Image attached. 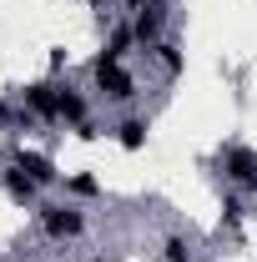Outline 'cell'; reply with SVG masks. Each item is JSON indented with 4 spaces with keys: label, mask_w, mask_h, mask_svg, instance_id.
Here are the masks:
<instances>
[{
    "label": "cell",
    "mask_w": 257,
    "mask_h": 262,
    "mask_svg": "<svg viewBox=\"0 0 257 262\" xmlns=\"http://www.w3.org/2000/svg\"><path fill=\"white\" fill-rule=\"evenodd\" d=\"M91 81H96V91H101V96H106V101H116V106L136 101V76H131V71L116 61V56H106V51H101L96 61H91Z\"/></svg>",
    "instance_id": "1"
},
{
    "label": "cell",
    "mask_w": 257,
    "mask_h": 262,
    "mask_svg": "<svg viewBox=\"0 0 257 262\" xmlns=\"http://www.w3.org/2000/svg\"><path fill=\"white\" fill-rule=\"evenodd\" d=\"M20 106L31 116H40V121H61V86L56 81H31L20 91Z\"/></svg>",
    "instance_id": "2"
},
{
    "label": "cell",
    "mask_w": 257,
    "mask_h": 262,
    "mask_svg": "<svg viewBox=\"0 0 257 262\" xmlns=\"http://www.w3.org/2000/svg\"><path fill=\"white\" fill-rule=\"evenodd\" d=\"M222 166H227V182L237 192H257V151H247V146H222Z\"/></svg>",
    "instance_id": "3"
},
{
    "label": "cell",
    "mask_w": 257,
    "mask_h": 262,
    "mask_svg": "<svg viewBox=\"0 0 257 262\" xmlns=\"http://www.w3.org/2000/svg\"><path fill=\"white\" fill-rule=\"evenodd\" d=\"M40 227H46V237H56V242H71V237L86 232V217L76 207H40Z\"/></svg>",
    "instance_id": "4"
},
{
    "label": "cell",
    "mask_w": 257,
    "mask_h": 262,
    "mask_svg": "<svg viewBox=\"0 0 257 262\" xmlns=\"http://www.w3.org/2000/svg\"><path fill=\"white\" fill-rule=\"evenodd\" d=\"M161 26H166V5H161V0H146V5L136 10V20H131L136 46H146V51H152L157 40H166V35H161Z\"/></svg>",
    "instance_id": "5"
},
{
    "label": "cell",
    "mask_w": 257,
    "mask_h": 262,
    "mask_svg": "<svg viewBox=\"0 0 257 262\" xmlns=\"http://www.w3.org/2000/svg\"><path fill=\"white\" fill-rule=\"evenodd\" d=\"M10 166H20V171L31 177L35 187H56V182H61V171H56V162H51V157H40V151H26V146H20V151L10 157Z\"/></svg>",
    "instance_id": "6"
},
{
    "label": "cell",
    "mask_w": 257,
    "mask_h": 262,
    "mask_svg": "<svg viewBox=\"0 0 257 262\" xmlns=\"http://www.w3.org/2000/svg\"><path fill=\"white\" fill-rule=\"evenodd\" d=\"M0 182H5L10 202H20V207H26V202H35V192H40V187H35L31 177H26L20 166H10V162H5V171H0Z\"/></svg>",
    "instance_id": "7"
},
{
    "label": "cell",
    "mask_w": 257,
    "mask_h": 262,
    "mask_svg": "<svg viewBox=\"0 0 257 262\" xmlns=\"http://www.w3.org/2000/svg\"><path fill=\"white\" fill-rule=\"evenodd\" d=\"M86 111H91V106H86V96H81V91H71V86H61V121H66V126H71V131L86 126V121H91Z\"/></svg>",
    "instance_id": "8"
},
{
    "label": "cell",
    "mask_w": 257,
    "mask_h": 262,
    "mask_svg": "<svg viewBox=\"0 0 257 262\" xmlns=\"http://www.w3.org/2000/svg\"><path fill=\"white\" fill-rule=\"evenodd\" d=\"M111 131H116V141H121L126 151H141V146H146V116H121Z\"/></svg>",
    "instance_id": "9"
},
{
    "label": "cell",
    "mask_w": 257,
    "mask_h": 262,
    "mask_svg": "<svg viewBox=\"0 0 257 262\" xmlns=\"http://www.w3.org/2000/svg\"><path fill=\"white\" fill-rule=\"evenodd\" d=\"M152 56H157V66L161 71H166V76H182V46H177V40H157V46H152Z\"/></svg>",
    "instance_id": "10"
},
{
    "label": "cell",
    "mask_w": 257,
    "mask_h": 262,
    "mask_svg": "<svg viewBox=\"0 0 257 262\" xmlns=\"http://www.w3.org/2000/svg\"><path fill=\"white\" fill-rule=\"evenodd\" d=\"M161 262H197L192 257V242H187L182 232H172V237L161 242Z\"/></svg>",
    "instance_id": "11"
},
{
    "label": "cell",
    "mask_w": 257,
    "mask_h": 262,
    "mask_svg": "<svg viewBox=\"0 0 257 262\" xmlns=\"http://www.w3.org/2000/svg\"><path fill=\"white\" fill-rule=\"evenodd\" d=\"M131 46H136V31H131V26H116V31H111V46H106V56H116V61H121Z\"/></svg>",
    "instance_id": "12"
},
{
    "label": "cell",
    "mask_w": 257,
    "mask_h": 262,
    "mask_svg": "<svg viewBox=\"0 0 257 262\" xmlns=\"http://www.w3.org/2000/svg\"><path fill=\"white\" fill-rule=\"evenodd\" d=\"M242 217H247V207H242V192L222 196V222H227V227H242Z\"/></svg>",
    "instance_id": "13"
},
{
    "label": "cell",
    "mask_w": 257,
    "mask_h": 262,
    "mask_svg": "<svg viewBox=\"0 0 257 262\" xmlns=\"http://www.w3.org/2000/svg\"><path fill=\"white\" fill-rule=\"evenodd\" d=\"M66 187H71L76 196H96V192H101V182H96V177H86V171H76V177H71Z\"/></svg>",
    "instance_id": "14"
},
{
    "label": "cell",
    "mask_w": 257,
    "mask_h": 262,
    "mask_svg": "<svg viewBox=\"0 0 257 262\" xmlns=\"http://www.w3.org/2000/svg\"><path fill=\"white\" fill-rule=\"evenodd\" d=\"M126 5H131V10H141V5H146V0H126Z\"/></svg>",
    "instance_id": "15"
}]
</instances>
